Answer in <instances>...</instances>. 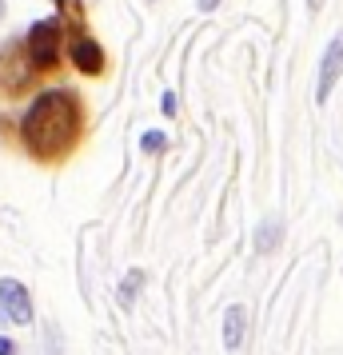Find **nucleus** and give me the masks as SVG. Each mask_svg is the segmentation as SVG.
Instances as JSON below:
<instances>
[{
	"mask_svg": "<svg viewBox=\"0 0 343 355\" xmlns=\"http://www.w3.org/2000/svg\"><path fill=\"white\" fill-rule=\"evenodd\" d=\"M0 355H17V347H12V339L0 336Z\"/></svg>",
	"mask_w": 343,
	"mask_h": 355,
	"instance_id": "obj_11",
	"label": "nucleus"
},
{
	"mask_svg": "<svg viewBox=\"0 0 343 355\" xmlns=\"http://www.w3.org/2000/svg\"><path fill=\"white\" fill-rule=\"evenodd\" d=\"M56 49H60V20H36L28 28V52H33L36 68L56 64Z\"/></svg>",
	"mask_w": 343,
	"mask_h": 355,
	"instance_id": "obj_2",
	"label": "nucleus"
},
{
	"mask_svg": "<svg viewBox=\"0 0 343 355\" xmlns=\"http://www.w3.org/2000/svg\"><path fill=\"white\" fill-rule=\"evenodd\" d=\"M340 72H343V33L327 44V52H324V64H319V88H315V96L319 100H327L331 96V84L340 80Z\"/></svg>",
	"mask_w": 343,
	"mask_h": 355,
	"instance_id": "obj_4",
	"label": "nucleus"
},
{
	"mask_svg": "<svg viewBox=\"0 0 343 355\" xmlns=\"http://www.w3.org/2000/svg\"><path fill=\"white\" fill-rule=\"evenodd\" d=\"M160 108H164V116H176V96H172V92H164Z\"/></svg>",
	"mask_w": 343,
	"mask_h": 355,
	"instance_id": "obj_10",
	"label": "nucleus"
},
{
	"mask_svg": "<svg viewBox=\"0 0 343 355\" xmlns=\"http://www.w3.org/2000/svg\"><path fill=\"white\" fill-rule=\"evenodd\" d=\"M311 4V12H319V8H324V0H308Z\"/></svg>",
	"mask_w": 343,
	"mask_h": 355,
	"instance_id": "obj_13",
	"label": "nucleus"
},
{
	"mask_svg": "<svg viewBox=\"0 0 343 355\" xmlns=\"http://www.w3.org/2000/svg\"><path fill=\"white\" fill-rule=\"evenodd\" d=\"M76 128H80V108L68 92H44V96L33 100V108L24 112V140L33 152L40 156H60L72 140H76Z\"/></svg>",
	"mask_w": 343,
	"mask_h": 355,
	"instance_id": "obj_1",
	"label": "nucleus"
},
{
	"mask_svg": "<svg viewBox=\"0 0 343 355\" xmlns=\"http://www.w3.org/2000/svg\"><path fill=\"white\" fill-rule=\"evenodd\" d=\"M0 323H33V300L20 279H0Z\"/></svg>",
	"mask_w": 343,
	"mask_h": 355,
	"instance_id": "obj_3",
	"label": "nucleus"
},
{
	"mask_svg": "<svg viewBox=\"0 0 343 355\" xmlns=\"http://www.w3.org/2000/svg\"><path fill=\"white\" fill-rule=\"evenodd\" d=\"M72 64L80 68V72H100L104 68V49L92 36H76L72 40Z\"/></svg>",
	"mask_w": 343,
	"mask_h": 355,
	"instance_id": "obj_5",
	"label": "nucleus"
},
{
	"mask_svg": "<svg viewBox=\"0 0 343 355\" xmlns=\"http://www.w3.org/2000/svg\"><path fill=\"white\" fill-rule=\"evenodd\" d=\"M276 243H279V220H263L260 232H256V248L260 252H272Z\"/></svg>",
	"mask_w": 343,
	"mask_h": 355,
	"instance_id": "obj_7",
	"label": "nucleus"
},
{
	"mask_svg": "<svg viewBox=\"0 0 343 355\" xmlns=\"http://www.w3.org/2000/svg\"><path fill=\"white\" fill-rule=\"evenodd\" d=\"M244 323H247L244 307H228L224 311V347L228 352H240L244 347Z\"/></svg>",
	"mask_w": 343,
	"mask_h": 355,
	"instance_id": "obj_6",
	"label": "nucleus"
},
{
	"mask_svg": "<svg viewBox=\"0 0 343 355\" xmlns=\"http://www.w3.org/2000/svg\"><path fill=\"white\" fill-rule=\"evenodd\" d=\"M136 288H144V272L124 275V284H120V304H132V300H136Z\"/></svg>",
	"mask_w": 343,
	"mask_h": 355,
	"instance_id": "obj_8",
	"label": "nucleus"
},
{
	"mask_svg": "<svg viewBox=\"0 0 343 355\" xmlns=\"http://www.w3.org/2000/svg\"><path fill=\"white\" fill-rule=\"evenodd\" d=\"M196 4H200V8H204V12H212V8H216V4H220V0H196Z\"/></svg>",
	"mask_w": 343,
	"mask_h": 355,
	"instance_id": "obj_12",
	"label": "nucleus"
},
{
	"mask_svg": "<svg viewBox=\"0 0 343 355\" xmlns=\"http://www.w3.org/2000/svg\"><path fill=\"white\" fill-rule=\"evenodd\" d=\"M0 17H4V0H0Z\"/></svg>",
	"mask_w": 343,
	"mask_h": 355,
	"instance_id": "obj_14",
	"label": "nucleus"
},
{
	"mask_svg": "<svg viewBox=\"0 0 343 355\" xmlns=\"http://www.w3.org/2000/svg\"><path fill=\"white\" fill-rule=\"evenodd\" d=\"M164 144H168V136H164V132H148V136H144V152H164Z\"/></svg>",
	"mask_w": 343,
	"mask_h": 355,
	"instance_id": "obj_9",
	"label": "nucleus"
}]
</instances>
